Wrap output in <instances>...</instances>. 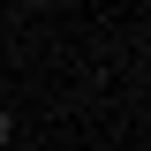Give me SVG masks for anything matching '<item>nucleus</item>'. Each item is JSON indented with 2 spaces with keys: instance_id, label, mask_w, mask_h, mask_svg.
<instances>
[{
  "instance_id": "1",
  "label": "nucleus",
  "mask_w": 151,
  "mask_h": 151,
  "mask_svg": "<svg viewBox=\"0 0 151 151\" xmlns=\"http://www.w3.org/2000/svg\"><path fill=\"white\" fill-rule=\"evenodd\" d=\"M0 144H8V113H0Z\"/></svg>"
}]
</instances>
